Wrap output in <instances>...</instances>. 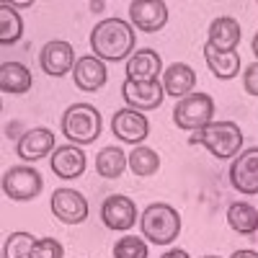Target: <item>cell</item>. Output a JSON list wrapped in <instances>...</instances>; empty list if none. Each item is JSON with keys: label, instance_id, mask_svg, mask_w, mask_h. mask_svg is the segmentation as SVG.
<instances>
[{"label": "cell", "instance_id": "19", "mask_svg": "<svg viewBox=\"0 0 258 258\" xmlns=\"http://www.w3.org/2000/svg\"><path fill=\"white\" fill-rule=\"evenodd\" d=\"M194 85H197V73H194L188 64L183 62H173L170 68L163 73V88L165 96H173V98H186Z\"/></svg>", "mask_w": 258, "mask_h": 258}, {"label": "cell", "instance_id": "10", "mask_svg": "<svg viewBox=\"0 0 258 258\" xmlns=\"http://www.w3.org/2000/svg\"><path fill=\"white\" fill-rule=\"evenodd\" d=\"M75 49L73 44H68V41H49V44H44V49L39 52V64L41 70H44L49 78H62L75 70Z\"/></svg>", "mask_w": 258, "mask_h": 258}, {"label": "cell", "instance_id": "15", "mask_svg": "<svg viewBox=\"0 0 258 258\" xmlns=\"http://www.w3.org/2000/svg\"><path fill=\"white\" fill-rule=\"evenodd\" d=\"M106 64L98 59V57H93V54H85V57H80L78 62H75V70H73V80H75V85L80 91H85V93H96L98 88H103L106 85Z\"/></svg>", "mask_w": 258, "mask_h": 258}, {"label": "cell", "instance_id": "33", "mask_svg": "<svg viewBox=\"0 0 258 258\" xmlns=\"http://www.w3.org/2000/svg\"><path fill=\"white\" fill-rule=\"evenodd\" d=\"M253 54H255V59H258V31H255V36H253Z\"/></svg>", "mask_w": 258, "mask_h": 258}, {"label": "cell", "instance_id": "32", "mask_svg": "<svg viewBox=\"0 0 258 258\" xmlns=\"http://www.w3.org/2000/svg\"><path fill=\"white\" fill-rule=\"evenodd\" d=\"M13 8H29L31 6V0H21V3H11Z\"/></svg>", "mask_w": 258, "mask_h": 258}, {"label": "cell", "instance_id": "9", "mask_svg": "<svg viewBox=\"0 0 258 258\" xmlns=\"http://www.w3.org/2000/svg\"><path fill=\"white\" fill-rule=\"evenodd\" d=\"M52 212L64 225H80L88 220V202L73 188H57L52 194Z\"/></svg>", "mask_w": 258, "mask_h": 258}, {"label": "cell", "instance_id": "21", "mask_svg": "<svg viewBox=\"0 0 258 258\" xmlns=\"http://www.w3.org/2000/svg\"><path fill=\"white\" fill-rule=\"evenodd\" d=\"M204 59L214 78L220 80H232L240 70V54L238 52H220L212 44H204Z\"/></svg>", "mask_w": 258, "mask_h": 258}, {"label": "cell", "instance_id": "25", "mask_svg": "<svg viewBox=\"0 0 258 258\" xmlns=\"http://www.w3.org/2000/svg\"><path fill=\"white\" fill-rule=\"evenodd\" d=\"M129 168L135 176H155L160 168V158L150 147H135V153H129Z\"/></svg>", "mask_w": 258, "mask_h": 258}, {"label": "cell", "instance_id": "14", "mask_svg": "<svg viewBox=\"0 0 258 258\" xmlns=\"http://www.w3.org/2000/svg\"><path fill=\"white\" fill-rule=\"evenodd\" d=\"M52 150H54V135L44 126L29 129V132H24L21 140L16 142V155L21 160H29V163H36L41 158H47Z\"/></svg>", "mask_w": 258, "mask_h": 258}, {"label": "cell", "instance_id": "35", "mask_svg": "<svg viewBox=\"0 0 258 258\" xmlns=\"http://www.w3.org/2000/svg\"><path fill=\"white\" fill-rule=\"evenodd\" d=\"M204 258H217V255H204Z\"/></svg>", "mask_w": 258, "mask_h": 258}, {"label": "cell", "instance_id": "5", "mask_svg": "<svg viewBox=\"0 0 258 258\" xmlns=\"http://www.w3.org/2000/svg\"><path fill=\"white\" fill-rule=\"evenodd\" d=\"M212 114H214V101L207 93H188L186 98H181L176 103L173 121L178 129L199 132L207 124H212Z\"/></svg>", "mask_w": 258, "mask_h": 258}, {"label": "cell", "instance_id": "24", "mask_svg": "<svg viewBox=\"0 0 258 258\" xmlns=\"http://www.w3.org/2000/svg\"><path fill=\"white\" fill-rule=\"evenodd\" d=\"M21 34H24V21H21L18 11L11 3H3L0 6V44H16Z\"/></svg>", "mask_w": 258, "mask_h": 258}, {"label": "cell", "instance_id": "22", "mask_svg": "<svg viewBox=\"0 0 258 258\" xmlns=\"http://www.w3.org/2000/svg\"><path fill=\"white\" fill-rule=\"evenodd\" d=\"M227 225L238 235H255L258 232V209L245 204V202L230 204V209H227Z\"/></svg>", "mask_w": 258, "mask_h": 258}, {"label": "cell", "instance_id": "8", "mask_svg": "<svg viewBox=\"0 0 258 258\" xmlns=\"http://www.w3.org/2000/svg\"><path fill=\"white\" fill-rule=\"evenodd\" d=\"M230 183L245 197L258 194V147L240 153L230 165Z\"/></svg>", "mask_w": 258, "mask_h": 258}, {"label": "cell", "instance_id": "30", "mask_svg": "<svg viewBox=\"0 0 258 258\" xmlns=\"http://www.w3.org/2000/svg\"><path fill=\"white\" fill-rule=\"evenodd\" d=\"M160 258H188V253H186V250H178V248H176V250H168V253H163Z\"/></svg>", "mask_w": 258, "mask_h": 258}, {"label": "cell", "instance_id": "16", "mask_svg": "<svg viewBox=\"0 0 258 258\" xmlns=\"http://www.w3.org/2000/svg\"><path fill=\"white\" fill-rule=\"evenodd\" d=\"M160 73H163V59L155 49H140L126 59V80L150 83L158 80Z\"/></svg>", "mask_w": 258, "mask_h": 258}, {"label": "cell", "instance_id": "34", "mask_svg": "<svg viewBox=\"0 0 258 258\" xmlns=\"http://www.w3.org/2000/svg\"><path fill=\"white\" fill-rule=\"evenodd\" d=\"M101 8H103V3H91V11H93V13H98Z\"/></svg>", "mask_w": 258, "mask_h": 258}, {"label": "cell", "instance_id": "2", "mask_svg": "<svg viewBox=\"0 0 258 258\" xmlns=\"http://www.w3.org/2000/svg\"><path fill=\"white\" fill-rule=\"evenodd\" d=\"M191 145H204L209 150V155L227 160L240 155V147H243V132L235 121H212L204 129H199L197 135L188 137Z\"/></svg>", "mask_w": 258, "mask_h": 258}, {"label": "cell", "instance_id": "6", "mask_svg": "<svg viewBox=\"0 0 258 258\" xmlns=\"http://www.w3.org/2000/svg\"><path fill=\"white\" fill-rule=\"evenodd\" d=\"M41 173L31 165H13L3 176V191L11 202H31L41 194Z\"/></svg>", "mask_w": 258, "mask_h": 258}, {"label": "cell", "instance_id": "4", "mask_svg": "<svg viewBox=\"0 0 258 258\" xmlns=\"http://www.w3.org/2000/svg\"><path fill=\"white\" fill-rule=\"evenodd\" d=\"M140 227H142V235L155 243V245H168L178 238L181 232V214L170 207V204H150L142 217H140Z\"/></svg>", "mask_w": 258, "mask_h": 258}, {"label": "cell", "instance_id": "12", "mask_svg": "<svg viewBox=\"0 0 258 258\" xmlns=\"http://www.w3.org/2000/svg\"><path fill=\"white\" fill-rule=\"evenodd\" d=\"M129 18L140 31H160L168 21V6L163 0H132L129 3Z\"/></svg>", "mask_w": 258, "mask_h": 258}, {"label": "cell", "instance_id": "7", "mask_svg": "<svg viewBox=\"0 0 258 258\" xmlns=\"http://www.w3.org/2000/svg\"><path fill=\"white\" fill-rule=\"evenodd\" d=\"M121 96L126 101V109L135 111H155L165 98V88L160 80H150V83H135V80H124L121 83Z\"/></svg>", "mask_w": 258, "mask_h": 258}, {"label": "cell", "instance_id": "18", "mask_svg": "<svg viewBox=\"0 0 258 258\" xmlns=\"http://www.w3.org/2000/svg\"><path fill=\"white\" fill-rule=\"evenodd\" d=\"M238 41H240V24L230 16L222 18H214L209 24V41L214 49L220 52H235L238 49Z\"/></svg>", "mask_w": 258, "mask_h": 258}, {"label": "cell", "instance_id": "26", "mask_svg": "<svg viewBox=\"0 0 258 258\" xmlns=\"http://www.w3.org/2000/svg\"><path fill=\"white\" fill-rule=\"evenodd\" d=\"M34 245H36L34 235H29V232H11L6 238L3 258H31Z\"/></svg>", "mask_w": 258, "mask_h": 258}, {"label": "cell", "instance_id": "20", "mask_svg": "<svg viewBox=\"0 0 258 258\" xmlns=\"http://www.w3.org/2000/svg\"><path fill=\"white\" fill-rule=\"evenodd\" d=\"M31 73L21 62H3L0 64V91L3 93H29L31 91Z\"/></svg>", "mask_w": 258, "mask_h": 258}, {"label": "cell", "instance_id": "13", "mask_svg": "<svg viewBox=\"0 0 258 258\" xmlns=\"http://www.w3.org/2000/svg\"><path fill=\"white\" fill-rule=\"evenodd\" d=\"M111 132L126 145H140L150 135V124H147L145 114H140L135 109H119L111 119Z\"/></svg>", "mask_w": 258, "mask_h": 258}, {"label": "cell", "instance_id": "28", "mask_svg": "<svg viewBox=\"0 0 258 258\" xmlns=\"http://www.w3.org/2000/svg\"><path fill=\"white\" fill-rule=\"evenodd\" d=\"M62 255H64V250L54 238H39L34 245V253H31V258H62Z\"/></svg>", "mask_w": 258, "mask_h": 258}, {"label": "cell", "instance_id": "29", "mask_svg": "<svg viewBox=\"0 0 258 258\" xmlns=\"http://www.w3.org/2000/svg\"><path fill=\"white\" fill-rule=\"evenodd\" d=\"M243 88H245L250 96H258V59L243 73Z\"/></svg>", "mask_w": 258, "mask_h": 258}, {"label": "cell", "instance_id": "1", "mask_svg": "<svg viewBox=\"0 0 258 258\" xmlns=\"http://www.w3.org/2000/svg\"><path fill=\"white\" fill-rule=\"evenodd\" d=\"M135 29L121 18H106L91 31V49L101 62H121L135 52Z\"/></svg>", "mask_w": 258, "mask_h": 258}, {"label": "cell", "instance_id": "27", "mask_svg": "<svg viewBox=\"0 0 258 258\" xmlns=\"http://www.w3.org/2000/svg\"><path fill=\"white\" fill-rule=\"evenodd\" d=\"M114 258H147V245L140 238H121L114 245Z\"/></svg>", "mask_w": 258, "mask_h": 258}, {"label": "cell", "instance_id": "31", "mask_svg": "<svg viewBox=\"0 0 258 258\" xmlns=\"http://www.w3.org/2000/svg\"><path fill=\"white\" fill-rule=\"evenodd\" d=\"M230 258H258V253L255 250H235Z\"/></svg>", "mask_w": 258, "mask_h": 258}, {"label": "cell", "instance_id": "17", "mask_svg": "<svg viewBox=\"0 0 258 258\" xmlns=\"http://www.w3.org/2000/svg\"><path fill=\"white\" fill-rule=\"evenodd\" d=\"M52 165V173L70 181V178H80L85 173V153L75 145H64V147H57L54 155L49 160Z\"/></svg>", "mask_w": 258, "mask_h": 258}, {"label": "cell", "instance_id": "23", "mask_svg": "<svg viewBox=\"0 0 258 258\" xmlns=\"http://www.w3.org/2000/svg\"><path fill=\"white\" fill-rule=\"evenodd\" d=\"M126 165H129V155L119 147H103L96 158V170L103 178H119Z\"/></svg>", "mask_w": 258, "mask_h": 258}, {"label": "cell", "instance_id": "3", "mask_svg": "<svg viewBox=\"0 0 258 258\" xmlns=\"http://www.w3.org/2000/svg\"><path fill=\"white\" fill-rule=\"evenodd\" d=\"M101 111L91 103H73L62 114L59 129L73 145H93L101 137Z\"/></svg>", "mask_w": 258, "mask_h": 258}, {"label": "cell", "instance_id": "11", "mask_svg": "<svg viewBox=\"0 0 258 258\" xmlns=\"http://www.w3.org/2000/svg\"><path fill=\"white\" fill-rule=\"evenodd\" d=\"M101 217H103V225L109 230H116V232H124L129 227H135L137 222V207L135 202L129 197H119V194H114V197H106L103 204H101Z\"/></svg>", "mask_w": 258, "mask_h": 258}]
</instances>
